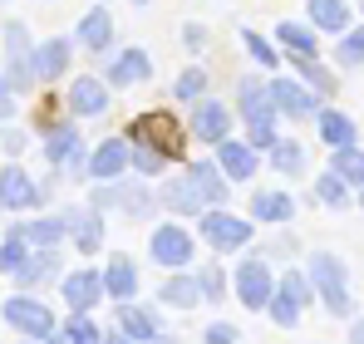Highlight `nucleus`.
<instances>
[{
    "label": "nucleus",
    "mask_w": 364,
    "mask_h": 344,
    "mask_svg": "<svg viewBox=\"0 0 364 344\" xmlns=\"http://www.w3.org/2000/svg\"><path fill=\"white\" fill-rule=\"evenodd\" d=\"M128 143L153 148V153H163L173 163V158H182V148H187V133H182V123L168 109H153V114H138L128 123Z\"/></svg>",
    "instance_id": "nucleus-1"
},
{
    "label": "nucleus",
    "mask_w": 364,
    "mask_h": 344,
    "mask_svg": "<svg viewBox=\"0 0 364 344\" xmlns=\"http://www.w3.org/2000/svg\"><path fill=\"white\" fill-rule=\"evenodd\" d=\"M305 281H310V290L325 300L330 315H355V300H350V290H345V261H340L335 251H315Z\"/></svg>",
    "instance_id": "nucleus-2"
},
{
    "label": "nucleus",
    "mask_w": 364,
    "mask_h": 344,
    "mask_svg": "<svg viewBox=\"0 0 364 344\" xmlns=\"http://www.w3.org/2000/svg\"><path fill=\"white\" fill-rule=\"evenodd\" d=\"M237 94H242V118H246V138H251V148H271V143H276V104H271L266 84L242 79Z\"/></svg>",
    "instance_id": "nucleus-3"
},
{
    "label": "nucleus",
    "mask_w": 364,
    "mask_h": 344,
    "mask_svg": "<svg viewBox=\"0 0 364 344\" xmlns=\"http://www.w3.org/2000/svg\"><path fill=\"white\" fill-rule=\"evenodd\" d=\"M5 320H10V330H25L30 340H45L50 330H60V325H55V310L40 305V300H30V295L5 300Z\"/></svg>",
    "instance_id": "nucleus-4"
},
{
    "label": "nucleus",
    "mask_w": 364,
    "mask_h": 344,
    "mask_svg": "<svg viewBox=\"0 0 364 344\" xmlns=\"http://www.w3.org/2000/svg\"><path fill=\"white\" fill-rule=\"evenodd\" d=\"M197 217H202L207 246H217V251H242L246 241H251V222L232 217V212H197Z\"/></svg>",
    "instance_id": "nucleus-5"
},
{
    "label": "nucleus",
    "mask_w": 364,
    "mask_h": 344,
    "mask_svg": "<svg viewBox=\"0 0 364 344\" xmlns=\"http://www.w3.org/2000/svg\"><path fill=\"white\" fill-rule=\"evenodd\" d=\"M5 55H10V74H5L10 94H25V89L35 84V69H30V35H25V25H10V30H5Z\"/></svg>",
    "instance_id": "nucleus-6"
},
{
    "label": "nucleus",
    "mask_w": 364,
    "mask_h": 344,
    "mask_svg": "<svg viewBox=\"0 0 364 344\" xmlns=\"http://www.w3.org/2000/svg\"><path fill=\"white\" fill-rule=\"evenodd\" d=\"M271 271H266V261H242L237 266V300H242L246 310H266V300H271Z\"/></svg>",
    "instance_id": "nucleus-7"
},
{
    "label": "nucleus",
    "mask_w": 364,
    "mask_h": 344,
    "mask_svg": "<svg viewBox=\"0 0 364 344\" xmlns=\"http://www.w3.org/2000/svg\"><path fill=\"white\" fill-rule=\"evenodd\" d=\"M266 94H271L276 114H286V118H310L315 114V89H305L296 79H271Z\"/></svg>",
    "instance_id": "nucleus-8"
},
{
    "label": "nucleus",
    "mask_w": 364,
    "mask_h": 344,
    "mask_svg": "<svg viewBox=\"0 0 364 344\" xmlns=\"http://www.w3.org/2000/svg\"><path fill=\"white\" fill-rule=\"evenodd\" d=\"M153 261L168 266V271H182L192 261V236L182 227H158L153 231Z\"/></svg>",
    "instance_id": "nucleus-9"
},
{
    "label": "nucleus",
    "mask_w": 364,
    "mask_h": 344,
    "mask_svg": "<svg viewBox=\"0 0 364 344\" xmlns=\"http://www.w3.org/2000/svg\"><path fill=\"white\" fill-rule=\"evenodd\" d=\"M69 114L74 118H99L109 114V84H99V79H74L69 84Z\"/></svg>",
    "instance_id": "nucleus-10"
},
{
    "label": "nucleus",
    "mask_w": 364,
    "mask_h": 344,
    "mask_svg": "<svg viewBox=\"0 0 364 344\" xmlns=\"http://www.w3.org/2000/svg\"><path fill=\"white\" fill-rule=\"evenodd\" d=\"M74 40L89 50V55H99V50H109L114 45V15L104 10V5H94L84 20H79V30H74Z\"/></svg>",
    "instance_id": "nucleus-11"
},
{
    "label": "nucleus",
    "mask_w": 364,
    "mask_h": 344,
    "mask_svg": "<svg viewBox=\"0 0 364 344\" xmlns=\"http://www.w3.org/2000/svg\"><path fill=\"white\" fill-rule=\"evenodd\" d=\"M217 168H222V177H232V182L256 177V148H251V143L222 138V143H217Z\"/></svg>",
    "instance_id": "nucleus-12"
},
{
    "label": "nucleus",
    "mask_w": 364,
    "mask_h": 344,
    "mask_svg": "<svg viewBox=\"0 0 364 344\" xmlns=\"http://www.w3.org/2000/svg\"><path fill=\"white\" fill-rule=\"evenodd\" d=\"M30 69H35L40 84L64 79V69H69V40H45L40 50H30Z\"/></svg>",
    "instance_id": "nucleus-13"
},
{
    "label": "nucleus",
    "mask_w": 364,
    "mask_h": 344,
    "mask_svg": "<svg viewBox=\"0 0 364 344\" xmlns=\"http://www.w3.org/2000/svg\"><path fill=\"white\" fill-rule=\"evenodd\" d=\"M84 168H89V177H99V182H114V177H123V172H128V143H123V138L99 143V148H94V158H89Z\"/></svg>",
    "instance_id": "nucleus-14"
},
{
    "label": "nucleus",
    "mask_w": 364,
    "mask_h": 344,
    "mask_svg": "<svg viewBox=\"0 0 364 344\" xmlns=\"http://www.w3.org/2000/svg\"><path fill=\"white\" fill-rule=\"evenodd\" d=\"M0 202H5L10 212H25V207L40 202V187L15 168V163H5V172H0Z\"/></svg>",
    "instance_id": "nucleus-15"
},
{
    "label": "nucleus",
    "mask_w": 364,
    "mask_h": 344,
    "mask_svg": "<svg viewBox=\"0 0 364 344\" xmlns=\"http://www.w3.org/2000/svg\"><path fill=\"white\" fill-rule=\"evenodd\" d=\"M227 109L217 104V99H197V114H192V138H202V143H222L227 138Z\"/></svg>",
    "instance_id": "nucleus-16"
},
{
    "label": "nucleus",
    "mask_w": 364,
    "mask_h": 344,
    "mask_svg": "<svg viewBox=\"0 0 364 344\" xmlns=\"http://www.w3.org/2000/svg\"><path fill=\"white\" fill-rule=\"evenodd\" d=\"M64 236H74V246L79 251H99V241H104V222H99V212L89 207H79V212H64Z\"/></svg>",
    "instance_id": "nucleus-17"
},
{
    "label": "nucleus",
    "mask_w": 364,
    "mask_h": 344,
    "mask_svg": "<svg viewBox=\"0 0 364 344\" xmlns=\"http://www.w3.org/2000/svg\"><path fill=\"white\" fill-rule=\"evenodd\" d=\"M64 300H69V310H94V305L104 300L99 271H74V276H64Z\"/></svg>",
    "instance_id": "nucleus-18"
},
{
    "label": "nucleus",
    "mask_w": 364,
    "mask_h": 344,
    "mask_svg": "<svg viewBox=\"0 0 364 344\" xmlns=\"http://www.w3.org/2000/svg\"><path fill=\"white\" fill-rule=\"evenodd\" d=\"M94 207H123L128 217H148L153 197H148V187H99Z\"/></svg>",
    "instance_id": "nucleus-19"
},
{
    "label": "nucleus",
    "mask_w": 364,
    "mask_h": 344,
    "mask_svg": "<svg viewBox=\"0 0 364 344\" xmlns=\"http://www.w3.org/2000/svg\"><path fill=\"white\" fill-rule=\"evenodd\" d=\"M187 182L197 187V197H202L207 207H222V202H227V177H222L217 163H192V168H187Z\"/></svg>",
    "instance_id": "nucleus-20"
},
{
    "label": "nucleus",
    "mask_w": 364,
    "mask_h": 344,
    "mask_svg": "<svg viewBox=\"0 0 364 344\" xmlns=\"http://www.w3.org/2000/svg\"><path fill=\"white\" fill-rule=\"evenodd\" d=\"M25 246H35V251H55L64 241V217H40V222H20V227H10Z\"/></svg>",
    "instance_id": "nucleus-21"
},
{
    "label": "nucleus",
    "mask_w": 364,
    "mask_h": 344,
    "mask_svg": "<svg viewBox=\"0 0 364 344\" xmlns=\"http://www.w3.org/2000/svg\"><path fill=\"white\" fill-rule=\"evenodd\" d=\"M119 330L138 344H153V335H163L158 320H153V310H143V305H133V300H119Z\"/></svg>",
    "instance_id": "nucleus-22"
},
{
    "label": "nucleus",
    "mask_w": 364,
    "mask_h": 344,
    "mask_svg": "<svg viewBox=\"0 0 364 344\" xmlns=\"http://www.w3.org/2000/svg\"><path fill=\"white\" fill-rule=\"evenodd\" d=\"M99 281H104V295H109V300H133V290H138V266H133L128 256H114Z\"/></svg>",
    "instance_id": "nucleus-23"
},
{
    "label": "nucleus",
    "mask_w": 364,
    "mask_h": 344,
    "mask_svg": "<svg viewBox=\"0 0 364 344\" xmlns=\"http://www.w3.org/2000/svg\"><path fill=\"white\" fill-rule=\"evenodd\" d=\"M153 74V64H148V55L143 50H123L114 64H109V84H138V79H148Z\"/></svg>",
    "instance_id": "nucleus-24"
},
{
    "label": "nucleus",
    "mask_w": 364,
    "mask_h": 344,
    "mask_svg": "<svg viewBox=\"0 0 364 344\" xmlns=\"http://www.w3.org/2000/svg\"><path fill=\"white\" fill-rule=\"evenodd\" d=\"M310 20H315V30H325V35H345V30H350L345 0H310Z\"/></svg>",
    "instance_id": "nucleus-25"
},
{
    "label": "nucleus",
    "mask_w": 364,
    "mask_h": 344,
    "mask_svg": "<svg viewBox=\"0 0 364 344\" xmlns=\"http://www.w3.org/2000/svg\"><path fill=\"white\" fill-rule=\"evenodd\" d=\"M315 114H320V138L330 148H350L355 143V123L340 114V109H315Z\"/></svg>",
    "instance_id": "nucleus-26"
},
{
    "label": "nucleus",
    "mask_w": 364,
    "mask_h": 344,
    "mask_svg": "<svg viewBox=\"0 0 364 344\" xmlns=\"http://www.w3.org/2000/svg\"><path fill=\"white\" fill-rule=\"evenodd\" d=\"M251 212H256V222H291L296 217V202L286 192H256Z\"/></svg>",
    "instance_id": "nucleus-27"
},
{
    "label": "nucleus",
    "mask_w": 364,
    "mask_h": 344,
    "mask_svg": "<svg viewBox=\"0 0 364 344\" xmlns=\"http://www.w3.org/2000/svg\"><path fill=\"white\" fill-rule=\"evenodd\" d=\"M330 172L345 182V187H364V153L350 143V148H335V163H330Z\"/></svg>",
    "instance_id": "nucleus-28"
},
{
    "label": "nucleus",
    "mask_w": 364,
    "mask_h": 344,
    "mask_svg": "<svg viewBox=\"0 0 364 344\" xmlns=\"http://www.w3.org/2000/svg\"><path fill=\"white\" fill-rule=\"evenodd\" d=\"M163 202H168L173 212H207V202L197 197V187L187 182V172H182V177H173V182L163 187Z\"/></svg>",
    "instance_id": "nucleus-29"
},
{
    "label": "nucleus",
    "mask_w": 364,
    "mask_h": 344,
    "mask_svg": "<svg viewBox=\"0 0 364 344\" xmlns=\"http://www.w3.org/2000/svg\"><path fill=\"white\" fill-rule=\"evenodd\" d=\"M158 300H163V305H173V310H192L202 295H197V281H192V276H173V281H163Z\"/></svg>",
    "instance_id": "nucleus-30"
},
{
    "label": "nucleus",
    "mask_w": 364,
    "mask_h": 344,
    "mask_svg": "<svg viewBox=\"0 0 364 344\" xmlns=\"http://www.w3.org/2000/svg\"><path fill=\"white\" fill-rule=\"evenodd\" d=\"M74 148H79L74 123H50V133H45V158H50V163H64Z\"/></svg>",
    "instance_id": "nucleus-31"
},
{
    "label": "nucleus",
    "mask_w": 364,
    "mask_h": 344,
    "mask_svg": "<svg viewBox=\"0 0 364 344\" xmlns=\"http://www.w3.org/2000/svg\"><path fill=\"white\" fill-rule=\"evenodd\" d=\"M55 266H60V251H30L25 266L15 271V281H20V286H35V281H45Z\"/></svg>",
    "instance_id": "nucleus-32"
},
{
    "label": "nucleus",
    "mask_w": 364,
    "mask_h": 344,
    "mask_svg": "<svg viewBox=\"0 0 364 344\" xmlns=\"http://www.w3.org/2000/svg\"><path fill=\"white\" fill-rule=\"evenodd\" d=\"M296 59V69L305 74V89H315V94H335V74L325 69V64H315V55H291Z\"/></svg>",
    "instance_id": "nucleus-33"
},
{
    "label": "nucleus",
    "mask_w": 364,
    "mask_h": 344,
    "mask_svg": "<svg viewBox=\"0 0 364 344\" xmlns=\"http://www.w3.org/2000/svg\"><path fill=\"white\" fill-rule=\"evenodd\" d=\"M276 40H281L291 55H315V30H305V25H296V20H281Z\"/></svg>",
    "instance_id": "nucleus-34"
},
{
    "label": "nucleus",
    "mask_w": 364,
    "mask_h": 344,
    "mask_svg": "<svg viewBox=\"0 0 364 344\" xmlns=\"http://www.w3.org/2000/svg\"><path fill=\"white\" fill-rule=\"evenodd\" d=\"M271 168L286 172V177H291V172H301L305 168V148H301V143H291V138H286V143L276 138V143H271Z\"/></svg>",
    "instance_id": "nucleus-35"
},
{
    "label": "nucleus",
    "mask_w": 364,
    "mask_h": 344,
    "mask_svg": "<svg viewBox=\"0 0 364 344\" xmlns=\"http://www.w3.org/2000/svg\"><path fill=\"white\" fill-rule=\"evenodd\" d=\"M266 310H271V320H276L281 330H291V325L301 320V305H296V300H291V295H286L281 286L271 290V300H266Z\"/></svg>",
    "instance_id": "nucleus-36"
},
{
    "label": "nucleus",
    "mask_w": 364,
    "mask_h": 344,
    "mask_svg": "<svg viewBox=\"0 0 364 344\" xmlns=\"http://www.w3.org/2000/svg\"><path fill=\"white\" fill-rule=\"evenodd\" d=\"M315 197H320L325 207H335V212H340V207L350 202V187H345L335 172H325V177H315Z\"/></svg>",
    "instance_id": "nucleus-37"
},
{
    "label": "nucleus",
    "mask_w": 364,
    "mask_h": 344,
    "mask_svg": "<svg viewBox=\"0 0 364 344\" xmlns=\"http://www.w3.org/2000/svg\"><path fill=\"white\" fill-rule=\"evenodd\" d=\"M64 340L69 344H99V325L89 320V310H74V320L64 325Z\"/></svg>",
    "instance_id": "nucleus-38"
},
{
    "label": "nucleus",
    "mask_w": 364,
    "mask_h": 344,
    "mask_svg": "<svg viewBox=\"0 0 364 344\" xmlns=\"http://www.w3.org/2000/svg\"><path fill=\"white\" fill-rule=\"evenodd\" d=\"M335 59H340V69H355V64H364V25H360V30H345V40H340Z\"/></svg>",
    "instance_id": "nucleus-39"
},
{
    "label": "nucleus",
    "mask_w": 364,
    "mask_h": 344,
    "mask_svg": "<svg viewBox=\"0 0 364 344\" xmlns=\"http://www.w3.org/2000/svg\"><path fill=\"white\" fill-rule=\"evenodd\" d=\"M25 256H30V246H25L15 231H10V236L0 241V271H10V276H15V271L25 266Z\"/></svg>",
    "instance_id": "nucleus-40"
},
{
    "label": "nucleus",
    "mask_w": 364,
    "mask_h": 344,
    "mask_svg": "<svg viewBox=\"0 0 364 344\" xmlns=\"http://www.w3.org/2000/svg\"><path fill=\"white\" fill-rule=\"evenodd\" d=\"M207 94V69H182V79H178V99L182 104H197Z\"/></svg>",
    "instance_id": "nucleus-41"
},
{
    "label": "nucleus",
    "mask_w": 364,
    "mask_h": 344,
    "mask_svg": "<svg viewBox=\"0 0 364 344\" xmlns=\"http://www.w3.org/2000/svg\"><path fill=\"white\" fill-rule=\"evenodd\" d=\"M128 153H133V168L143 172V177H153V172L168 168V158H163V153H153V148H138V143H128Z\"/></svg>",
    "instance_id": "nucleus-42"
},
{
    "label": "nucleus",
    "mask_w": 364,
    "mask_h": 344,
    "mask_svg": "<svg viewBox=\"0 0 364 344\" xmlns=\"http://www.w3.org/2000/svg\"><path fill=\"white\" fill-rule=\"evenodd\" d=\"M222 286H227V276H222L217 266H207V271L197 276V295H207V300H222V295H227Z\"/></svg>",
    "instance_id": "nucleus-43"
},
{
    "label": "nucleus",
    "mask_w": 364,
    "mask_h": 344,
    "mask_svg": "<svg viewBox=\"0 0 364 344\" xmlns=\"http://www.w3.org/2000/svg\"><path fill=\"white\" fill-rule=\"evenodd\" d=\"M246 50H251V59H256V64H276V50H271V40H261V35H256V30H246Z\"/></svg>",
    "instance_id": "nucleus-44"
},
{
    "label": "nucleus",
    "mask_w": 364,
    "mask_h": 344,
    "mask_svg": "<svg viewBox=\"0 0 364 344\" xmlns=\"http://www.w3.org/2000/svg\"><path fill=\"white\" fill-rule=\"evenodd\" d=\"M286 295H291V300H296V305H310V295H315V290H310V281H305V276H296V271H286Z\"/></svg>",
    "instance_id": "nucleus-45"
},
{
    "label": "nucleus",
    "mask_w": 364,
    "mask_h": 344,
    "mask_svg": "<svg viewBox=\"0 0 364 344\" xmlns=\"http://www.w3.org/2000/svg\"><path fill=\"white\" fill-rule=\"evenodd\" d=\"M207 344H237V330L217 320V325H207Z\"/></svg>",
    "instance_id": "nucleus-46"
},
{
    "label": "nucleus",
    "mask_w": 364,
    "mask_h": 344,
    "mask_svg": "<svg viewBox=\"0 0 364 344\" xmlns=\"http://www.w3.org/2000/svg\"><path fill=\"white\" fill-rule=\"evenodd\" d=\"M182 40H187V50H202V25H187V35H182Z\"/></svg>",
    "instance_id": "nucleus-47"
},
{
    "label": "nucleus",
    "mask_w": 364,
    "mask_h": 344,
    "mask_svg": "<svg viewBox=\"0 0 364 344\" xmlns=\"http://www.w3.org/2000/svg\"><path fill=\"white\" fill-rule=\"evenodd\" d=\"M10 109H15V99H10V84H5V79H0V118L10 114Z\"/></svg>",
    "instance_id": "nucleus-48"
},
{
    "label": "nucleus",
    "mask_w": 364,
    "mask_h": 344,
    "mask_svg": "<svg viewBox=\"0 0 364 344\" xmlns=\"http://www.w3.org/2000/svg\"><path fill=\"white\" fill-rule=\"evenodd\" d=\"M350 344H364V320H355V325H350Z\"/></svg>",
    "instance_id": "nucleus-49"
},
{
    "label": "nucleus",
    "mask_w": 364,
    "mask_h": 344,
    "mask_svg": "<svg viewBox=\"0 0 364 344\" xmlns=\"http://www.w3.org/2000/svg\"><path fill=\"white\" fill-rule=\"evenodd\" d=\"M104 344H138V340H128L123 330H114V335H109V340H104Z\"/></svg>",
    "instance_id": "nucleus-50"
},
{
    "label": "nucleus",
    "mask_w": 364,
    "mask_h": 344,
    "mask_svg": "<svg viewBox=\"0 0 364 344\" xmlns=\"http://www.w3.org/2000/svg\"><path fill=\"white\" fill-rule=\"evenodd\" d=\"M45 344H69V340H64V330H50V335H45Z\"/></svg>",
    "instance_id": "nucleus-51"
},
{
    "label": "nucleus",
    "mask_w": 364,
    "mask_h": 344,
    "mask_svg": "<svg viewBox=\"0 0 364 344\" xmlns=\"http://www.w3.org/2000/svg\"><path fill=\"white\" fill-rule=\"evenodd\" d=\"M153 344H178V340H168V335H153Z\"/></svg>",
    "instance_id": "nucleus-52"
},
{
    "label": "nucleus",
    "mask_w": 364,
    "mask_h": 344,
    "mask_svg": "<svg viewBox=\"0 0 364 344\" xmlns=\"http://www.w3.org/2000/svg\"><path fill=\"white\" fill-rule=\"evenodd\" d=\"M360 202H364V187H360Z\"/></svg>",
    "instance_id": "nucleus-53"
},
{
    "label": "nucleus",
    "mask_w": 364,
    "mask_h": 344,
    "mask_svg": "<svg viewBox=\"0 0 364 344\" xmlns=\"http://www.w3.org/2000/svg\"><path fill=\"white\" fill-rule=\"evenodd\" d=\"M138 5H148V0H138Z\"/></svg>",
    "instance_id": "nucleus-54"
}]
</instances>
